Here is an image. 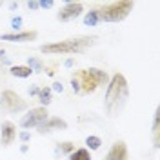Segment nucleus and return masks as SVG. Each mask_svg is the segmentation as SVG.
<instances>
[{"instance_id":"obj_1","label":"nucleus","mask_w":160,"mask_h":160,"mask_svg":"<svg viewBox=\"0 0 160 160\" xmlns=\"http://www.w3.org/2000/svg\"><path fill=\"white\" fill-rule=\"evenodd\" d=\"M128 100V82L124 78V75L117 73L111 78L109 86H108V93H106V108L111 115H117L124 104Z\"/></svg>"},{"instance_id":"obj_2","label":"nucleus","mask_w":160,"mask_h":160,"mask_svg":"<svg viewBox=\"0 0 160 160\" xmlns=\"http://www.w3.org/2000/svg\"><path fill=\"white\" fill-rule=\"evenodd\" d=\"M95 40H97V37H80V38H71L64 40V42H57V44L42 46L40 51L42 53H78L84 48L91 46Z\"/></svg>"},{"instance_id":"obj_3","label":"nucleus","mask_w":160,"mask_h":160,"mask_svg":"<svg viewBox=\"0 0 160 160\" xmlns=\"http://www.w3.org/2000/svg\"><path fill=\"white\" fill-rule=\"evenodd\" d=\"M73 78L77 80V84L82 91H93L97 86L108 82V75L100 69H88L78 71L77 75H73Z\"/></svg>"},{"instance_id":"obj_4","label":"nucleus","mask_w":160,"mask_h":160,"mask_svg":"<svg viewBox=\"0 0 160 160\" xmlns=\"http://www.w3.org/2000/svg\"><path fill=\"white\" fill-rule=\"evenodd\" d=\"M133 9V4L131 2H113L109 6L102 8L98 13V20H104V22H120L124 20Z\"/></svg>"},{"instance_id":"obj_5","label":"nucleus","mask_w":160,"mask_h":160,"mask_svg":"<svg viewBox=\"0 0 160 160\" xmlns=\"http://www.w3.org/2000/svg\"><path fill=\"white\" fill-rule=\"evenodd\" d=\"M48 120V111L46 108H35V109H31L24 118L20 120V126L22 128H35V126H40V124H44Z\"/></svg>"},{"instance_id":"obj_6","label":"nucleus","mask_w":160,"mask_h":160,"mask_svg":"<svg viewBox=\"0 0 160 160\" xmlns=\"http://www.w3.org/2000/svg\"><path fill=\"white\" fill-rule=\"evenodd\" d=\"M2 100H4V104L8 106L9 111H22L26 108V102L13 91H4L2 93Z\"/></svg>"},{"instance_id":"obj_7","label":"nucleus","mask_w":160,"mask_h":160,"mask_svg":"<svg viewBox=\"0 0 160 160\" xmlns=\"http://www.w3.org/2000/svg\"><path fill=\"white\" fill-rule=\"evenodd\" d=\"M80 13H82V4L80 2H68L66 8L58 13V20H62V22L73 20V18H77Z\"/></svg>"},{"instance_id":"obj_8","label":"nucleus","mask_w":160,"mask_h":160,"mask_svg":"<svg viewBox=\"0 0 160 160\" xmlns=\"http://www.w3.org/2000/svg\"><path fill=\"white\" fill-rule=\"evenodd\" d=\"M106 160H128V148L124 142H117L113 144V148L109 149Z\"/></svg>"},{"instance_id":"obj_9","label":"nucleus","mask_w":160,"mask_h":160,"mask_svg":"<svg viewBox=\"0 0 160 160\" xmlns=\"http://www.w3.org/2000/svg\"><path fill=\"white\" fill-rule=\"evenodd\" d=\"M37 38L35 31H26V33H6L2 35V40H9V42H29Z\"/></svg>"},{"instance_id":"obj_10","label":"nucleus","mask_w":160,"mask_h":160,"mask_svg":"<svg viewBox=\"0 0 160 160\" xmlns=\"http://www.w3.org/2000/svg\"><path fill=\"white\" fill-rule=\"evenodd\" d=\"M15 137H17L15 126H13L11 122H4V124H2V144H4V146H9Z\"/></svg>"},{"instance_id":"obj_11","label":"nucleus","mask_w":160,"mask_h":160,"mask_svg":"<svg viewBox=\"0 0 160 160\" xmlns=\"http://www.w3.org/2000/svg\"><path fill=\"white\" fill-rule=\"evenodd\" d=\"M38 128H40V131L44 133V131H51V129H55V128H57V129H66L68 124L62 118H49V120H46L44 124H40Z\"/></svg>"},{"instance_id":"obj_12","label":"nucleus","mask_w":160,"mask_h":160,"mask_svg":"<svg viewBox=\"0 0 160 160\" xmlns=\"http://www.w3.org/2000/svg\"><path fill=\"white\" fill-rule=\"evenodd\" d=\"M31 73H33V71H31L28 66H13V68H11V75L20 77V78H28V77H31Z\"/></svg>"},{"instance_id":"obj_13","label":"nucleus","mask_w":160,"mask_h":160,"mask_svg":"<svg viewBox=\"0 0 160 160\" xmlns=\"http://www.w3.org/2000/svg\"><path fill=\"white\" fill-rule=\"evenodd\" d=\"M69 160H91V155L88 149H77L69 157Z\"/></svg>"},{"instance_id":"obj_14","label":"nucleus","mask_w":160,"mask_h":160,"mask_svg":"<svg viewBox=\"0 0 160 160\" xmlns=\"http://www.w3.org/2000/svg\"><path fill=\"white\" fill-rule=\"evenodd\" d=\"M38 98H40V102H42V104H46V106H48V104L51 102V89H49V88L40 89L38 91Z\"/></svg>"},{"instance_id":"obj_15","label":"nucleus","mask_w":160,"mask_h":160,"mask_svg":"<svg viewBox=\"0 0 160 160\" xmlns=\"http://www.w3.org/2000/svg\"><path fill=\"white\" fill-rule=\"evenodd\" d=\"M84 22H86V26H95V24L98 22V13H97V11H89V13L86 15Z\"/></svg>"},{"instance_id":"obj_16","label":"nucleus","mask_w":160,"mask_h":160,"mask_svg":"<svg viewBox=\"0 0 160 160\" xmlns=\"http://www.w3.org/2000/svg\"><path fill=\"white\" fill-rule=\"evenodd\" d=\"M86 144H88L89 149H98L100 144H102V140H100L98 137H88V138H86Z\"/></svg>"},{"instance_id":"obj_17","label":"nucleus","mask_w":160,"mask_h":160,"mask_svg":"<svg viewBox=\"0 0 160 160\" xmlns=\"http://www.w3.org/2000/svg\"><path fill=\"white\" fill-rule=\"evenodd\" d=\"M31 71H40L42 69V62L40 60H37V58H29V66H28Z\"/></svg>"},{"instance_id":"obj_18","label":"nucleus","mask_w":160,"mask_h":160,"mask_svg":"<svg viewBox=\"0 0 160 160\" xmlns=\"http://www.w3.org/2000/svg\"><path fill=\"white\" fill-rule=\"evenodd\" d=\"M58 149L62 151V153H69V151L73 149V144H71V142H64V144L58 146Z\"/></svg>"},{"instance_id":"obj_19","label":"nucleus","mask_w":160,"mask_h":160,"mask_svg":"<svg viewBox=\"0 0 160 160\" xmlns=\"http://www.w3.org/2000/svg\"><path fill=\"white\" fill-rule=\"evenodd\" d=\"M11 26H13V29H20V26H22V18H20V17H15V18L11 20Z\"/></svg>"},{"instance_id":"obj_20","label":"nucleus","mask_w":160,"mask_h":160,"mask_svg":"<svg viewBox=\"0 0 160 160\" xmlns=\"http://www.w3.org/2000/svg\"><path fill=\"white\" fill-rule=\"evenodd\" d=\"M40 8H44V9H49V8H53V2L51 0H42V2H38Z\"/></svg>"},{"instance_id":"obj_21","label":"nucleus","mask_w":160,"mask_h":160,"mask_svg":"<svg viewBox=\"0 0 160 160\" xmlns=\"http://www.w3.org/2000/svg\"><path fill=\"white\" fill-rule=\"evenodd\" d=\"M53 89H55V91H58V93H60V91L64 89V86H62L60 82H55V84H53Z\"/></svg>"},{"instance_id":"obj_22","label":"nucleus","mask_w":160,"mask_h":160,"mask_svg":"<svg viewBox=\"0 0 160 160\" xmlns=\"http://www.w3.org/2000/svg\"><path fill=\"white\" fill-rule=\"evenodd\" d=\"M28 8L29 9H37L38 8V2H28Z\"/></svg>"},{"instance_id":"obj_23","label":"nucleus","mask_w":160,"mask_h":160,"mask_svg":"<svg viewBox=\"0 0 160 160\" xmlns=\"http://www.w3.org/2000/svg\"><path fill=\"white\" fill-rule=\"evenodd\" d=\"M20 138L24 140V142H28V140H29V133H26V131H24V133H20Z\"/></svg>"},{"instance_id":"obj_24","label":"nucleus","mask_w":160,"mask_h":160,"mask_svg":"<svg viewBox=\"0 0 160 160\" xmlns=\"http://www.w3.org/2000/svg\"><path fill=\"white\" fill-rule=\"evenodd\" d=\"M38 88H35V86H31V88H29V95H38Z\"/></svg>"},{"instance_id":"obj_25","label":"nucleus","mask_w":160,"mask_h":160,"mask_svg":"<svg viewBox=\"0 0 160 160\" xmlns=\"http://www.w3.org/2000/svg\"><path fill=\"white\" fill-rule=\"evenodd\" d=\"M9 8H11V9H17V8H18V4H17V2H11Z\"/></svg>"},{"instance_id":"obj_26","label":"nucleus","mask_w":160,"mask_h":160,"mask_svg":"<svg viewBox=\"0 0 160 160\" xmlns=\"http://www.w3.org/2000/svg\"><path fill=\"white\" fill-rule=\"evenodd\" d=\"M2 53H4V51H2V49H0V55H2Z\"/></svg>"}]
</instances>
